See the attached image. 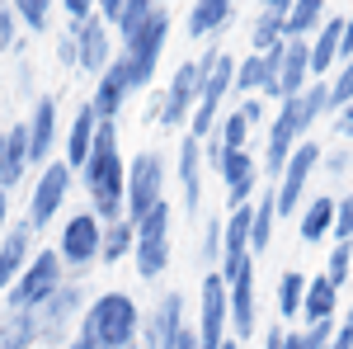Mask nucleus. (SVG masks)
Masks as SVG:
<instances>
[{
  "mask_svg": "<svg viewBox=\"0 0 353 349\" xmlns=\"http://www.w3.org/2000/svg\"><path fill=\"white\" fill-rule=\"evenodd\" d=\"M71 185H76V170L66 161H48L38 170V185L28 194V213H24V222L33 232H48V227H52V217L61 213L66 198H71Z\"/></svg>",
  "mask_w": 353,
  "mask_h": 349,
  "instance_id": "nucleus-8",
  "label": "nucleus"
},
{
  "mask_svg": "<svg viewBox=\"0 0 353 349\" xmlns=\"http://www.w3.org/2000/svg\"><path fill=\"white\" fill-rule=\"evenodd\" d=\"M14 5V15H19V24L28 33H48L52 28V5L57 0H10Z\"/></svg>",
  "mask_w": 353,
  "mask_h": 349,
  "instance_id": "nucleus-37",
  "label": "nucleus"
},
{
  "mask_svg": "<svg viewBox=\"0 0 353 349\" xmlns=\"http://www.w3.org/2000/svg\"><path fill=\"white\" fill-rule=\"evenodd\" d=\"M165 38H170V10H156L151 19H146V28L137 33V38H128L123 43V57H118V66L128 71V85L137 90H146V85L156 81V71H161V53H165Z\"/></svg>",
  "mask_w": 353,
  "mask_h": 349,
  "instance_id": "nucleus-5",
  "label": "nucleus"
},
{
  "mask_svg": "<svg viewBox=\"0 0 353 349\" xmlns=\"http://www.w3.org/2000/svg\"><path fill=\"white\" fill-rule=\"evenodd\" d=\"M212 137H217L226 151H245V147H250V123H245L241 113L231 109L226 118H217V133H212Z\"/></svg>",
  "mask_w": 353,
  "mask_h": 349,
  "instance_id": "nucleus-40",
  "label": "nucleus"
},
{
  "mask_svg": "<svg viewBox=\"0 0 353 349\" xmlns=\"http://www.w3.org/2000/svg\"><path fill=\"white\" fill-rule=\"evenodd\" d=\"M288 349H311V340H306L301 326H288Z\"/></svg>",
  "mask_w": 353,
  "mask_h": 349,
  "instance_id": "nucleus-52",
  "label": "nucleus"
},
{
  "mask_svg": "<svg viewBox=\"0 0 353 349\" xmlns=\"http://www.w3.org/2000/svg\"><path fill=\"white\" fill-rule=\"evenodd\" d=\"M57 118H61V109H57L52 95H38L33 100V113H28V156L33 165L43 170V165L52 161V147H57Z\"/></svg>",
  "mask_w": 353,
  "mask_h": 349,
  "instance_id": "nucleus-20",
  "label": "nucleus"
},
{
  "mask_svg": "<svg viewBox=\"0 0 353 349\" xmlns=\"http://www.w3.org/2000/svg\"><path fill=\"white\" fill-rule=\"evenodd\" d=\"M273 302H278V321H283V326L301 321V302H306V274H301V269H283V274H278V288H273Z\"/></svg>",
  "mask_w": 353,
  "mask_h": 349,
  "instance_id": "nucleus-32",
  "label": "nucleus"
},
{
  "mask_svg": "<svg viewBox=\"0 0 353 349\" xmlns=\"http://www.w3.org/2000/svg\"><path fill=\"white\" fill-rule=\"evenodd\" d=\"M226 307H231V330H236V340L245 345L254 335V326H259V312H254V260L241 265L226 279Z\"/></svg>",
  "mask_w": 353,
  "mask_h": 349,
  "instance_id": "nucleus-17",
  "label": "nucleus"
},
{
  "mask_svg": "<svg viewBox=\"0 0 353 349\" xmlns=\"http://www.w3.org/2000/svg\"><path fill=\"white\" fill-rule=\"evenodd\" d=\"M193 109H198V62H179L161 104H156V123L161 128H189Z\"/></svg>",
  "mask_w": 353,
  "mask_h": 349,
  "instance_id": "nucleus-15",
  "label": "nucleus"
},
{
  "mask_svg": "<svg viewBox=\"0 0 353 349\" xmlns=\"http://www.w3.org/2000/svg\"><path fill=\"white\" fill-rule=\"evenodd\" d=\"M297 236L306 245H321L334 236V194H316L306 198V208L297 213Z\"/></svg>",
  "mask_w": 353,
  "mask_h": 349,
  "instance_id": "nucleus-28",
  "label": "nucleus"
},
{
  "mask_svg": "<svg viewBox=\"0 0 353 349\" xmlns=\"http://www.w3.org/2000/svg\"><path fill=\"white\" fill-rule=\"evenodd\" d=\"M10 227H14V222H10V194H0V241H5Z\"/></svg>",
  "mask_w": 353,
  "mask_h": 349,
  "instance_id": "nucleus-55",
  "label": "nucleus"
},
{
  "mask_svg": "<svg viewBox=\"0 0 353 349\" xmlns=\"http://www.w3.org/2000/svg\"><path fill=\"white\" fill-rule=\"evenodd\" d=\"M301 142H306L301 109H297V100H283V104H278V118L269 123V137H264V175H269V180L283 175V165L292 161V151H297Z\"/></svg>",
  "mask_w": 353,
  "mask_h": 349,
  "instance_id": "nucleus-14",
  "label": "nucleus"
},
{
  "mask_svg": "<svg viewBox=\"0 0 353 349\" xmlns=\"http://www.w3.org/2000/svg\"><path fill=\"white\" fill-rule=\"evenodd\" d=\"M306 330V340H311V349H330V340H334V330H339V321H311L301 326Z\"/></svg>",
  "mask_w": 353,
  "mask_h": 349,
  "instance_id": "nucleus-46",
  "label": "nucleus"
},
{
  "mask_svg": "<svg viewBox=\"0 0 353 349\" xmlns=\"http://www.w3.org/2000/svg\"><path fill=\"white\" fill-rule=\"evenodd\" d=\"M33 227L28 222H14L10 232H5V241H0V297L14 288V279L24 274V265L33 260Z\"/></svg>",
  "mask_w": 353,
  "mask_h": 349,
  "instance_id": "nucleus-23",
  "label": "nucleus"
},
{
  "mask_svg": "<svg viewBox=\"0 0 353 349\" xmlns=\"http://www.w3.org/2000/svg\"><path fill=\"white\" fill-rule=\"evenodd\" d=\"M71 33H76V66L81 71H90L94 81L104 76L113 66V33H109V19H85V24H66Z\"/></svg>",
  "mask_w": 353,
  "mask_h": 349,
  "instance_id": "nucleus-16",
  "label": "nucleus"
},
{
  "mask_svg": "<svg viewBox=\"0 0 353 349\" xmlns=\"http://www.w3.org/2000/svg\"><path fill=\"white\" fill-rule=\"evenodd\" d=\"M325 24V0H297L292 5V15H288V24L283 33L288 38H301V43H311V33Z\"/></svg>",
  "mask_w": 353,
  "mask_h": 349,
  "instance_id": "nucleus-33",
  "label": "nucleus"
},
{
  "mask_svg": "<svg viewBox=\"0 0 353 349\" xmlns=\"http://www.w3.org/2000/svg\"><path fill=\"white\" fill-rule=\"evenodd\" d=\"M61 349H99V345H94V340L85 335L81 326H76V335H71V340H66V345H61Z\"/></svg>",
  "mask_w": 353,
  "mask_h": 349,
  "instance_id": "nucleus-53",
  "label": "nucleus"
},
{
  "mask_svg": "<svg viewBox=\"0 0 353 349\" xmlns=\"http://www.w3.org/2000/svg\"><path fill=\"white\" fill-rule=\"evenodd\" d=\"M99 236H104V222L90 213H71L61 222V236H57V255H61V265L71 279H85L90 269L99 265Z\"/></svg>",
  "mask_w": 353,
  "mask_h": 349,
  "instance_id": "nucleus-7",
  "label": "nucleus"
},
{
  "mask_svg": "<svg viewBox=\"0 0 353 349\" xmlns=\"http://www.w3.org/2000/svg\"><path fill=\"white\" fill-rule=\"evenodd\" d=\"M156 203H165V156L161 151H137L128 161V222H141Z\"/></svg>",
  "mask_w": 353,
  "mask_h": 349,
  "instance_id": "nucleus-10",
  "label": "nucleus"
},
{
  "mask_svg": "<svg viewBox=\"0 0 353 349\" xmlns=\"http://www.w3.org/2000/svg\"><path fill=\"white\" fill-rule=\"evenodd\" d=\"M174 349H198V330H193V326H184V335L174 340Z\"/></svg>",
  "mask_w": 353,
  "mask_h": 349,
  "instance_id": "nucleus-57",
  "label": "nucleus"
},
{
  "mask_svg": "<svg viewBox=\"0 0 353 349\" xmlns=\"http://www.w3.org/2000/svg\"><path fill=\"white\" fill-rule=\"evenodd\" d=\"M316 170H321V147H316V142H301L297 151H292V161L283 165V175L273 180V189H278V222H283V217H297L301 208H306Z\"/></svg>",
  "mask_w": 353,
  "mask_h": 349,
  "instance_id": "nucleus-9",
  "label": "nucleus"
},
{
  "mask_svg": "<svg viewBox=\"0 0 353 349\" xmlns=\"http://www.w3.org/2000/svg\"><path fill=\"white\" fill-rule=\"evenodd\" d=\"M325 279L334 288H349V279H353V245L349 241H334L325 250Z\"/></svg>",
  "mask_w": 353,
  "mask_h": 349,
  "instance_id": "nucleus-38",
  "label": "nucleus"
},
{
  "mask_svg": "<svg viewBox=\"0 0 353 349\" xmlns=\"http://www.w3.org/2000/svg\"><path fill=\"white\" fill-rule=\"evenodd\" d=\"M66 279H71V274H66V265H61V255H57L52 245H48V250H33V260L24 265V274H19L14 288L5 293V312H38Z\"/></svg>",
  "mask_w": 353,
  "mask_h": 349,
  "instance_id": "nucleus-4",
  "label": "nucleus"
},
{
  "mask_svg": "<svg viewBox=\"0 0 353 349\" xmlns=\"http://www.w3.org/2000/svg\"><path fill=\"white\" fill-rule=\"evenodd\" d=\"M128 95H132V85H128V71L113 62L109 71L94 81V95H90V109L99 113V123H118V113L128 109Z\"/></svg>",
  "mask_w": 353,
  "mask_h": 349,
  "instance_id": "nucleus-24",
  "label": "nucleus"
},
{
  "mask_svg": "<svg viewBox=\"0 0 353 349\" xmlns=\"http://www.w3.org/2000/svg\"><path fill=\"white\" fill-rule=\"evenodd\" d=\"M85 307H90V302H85V283L81 279H66V283L33 312V317H38V330H43V345H66L71 326H81Z\"/></svg>",
  "mask_w": 353,
  "mask_h": 349,
  "instance_id": "nucleus-11",
  "label": "nucleus"
},
{
  "mask_svg": "<svg viewBox=\"0 0 353 349\" xmlns=\"http://www.w3.org/2000/svg\"><path fill=\"white\" fill-rule=\"evenodd\" d=\"M236 90V57H226L221 48H208L198 57V109L189 118V133L203 142V137L217 133L221 118V100Z\"/></svg>",
  "mask_w": 353,
  "mask_h": 349,
  "instance_id": "nucleus-3",
  "label": "nucleus"
},
{
  "mask_svg": "<svg viewBox=\"0 0 353 349\" xmlns=\"http://www.w3.org/2000/svg\"><path fill=\"white\" fill-rule=\"evenodd\" d=\"M306 85H311V43L288 38V53H283V66H278V104L297 100Z\"/></svg>",
  "mask_w": 353,
  "mask_h": 349,
  "instance_id": "nucleus-25",
  "label": "nucleus"
},
{
  "mask_svg": "<svg viewBox=\"0 0 353 349\" xmlns=\"http://www.w3.org/2000/svg\"><path fill=\"white\" fill-rule=\"evenodd\" d=\"M288 33H283V19H273V15H254V24H250V48L254 53H269L278 48Z\"/></svg>",
  "mask_w": 353,
  "mask_h": 349,
  "instance_id": "nucleus-41",
  "label": "nucleus"
},
{
  "mask_svg": "<svg viewBox=\"0 0 353 349\" xmlns=\"http://www.w3.org/2000/svg\"><path fill=\"white\" fill-rule=\"evenodd\" d=\"M221 349H245V345H241V340H226V345H221Z\"/></svg>",
  "mask_w": 353,
  "mask_h": 349,
  "instance_id": "nucleus-58",
  "label": "nucleus"
},
{
  "mask_svg": "<svg viewBox=\"0 0 353 349\" xmlns=\"http://www.w3.org/2000/svg\"><path fill=\"white\" fill-rule=\"evenodd\" d=\"M10 48H19V15L10 0H0V53H10Z\"/></svg>",
  "mask_w": 353,
  "mask_h": 349,
  "instance_id": "nucleus-44",
  "label": "nucleus"
},
{
  "mask_svg": "<svg viewBox=\"0 0 353 349\" xmlns=\"http://www.w3.org/2000/svg\"><path fill=\"white\" fill-rule=\"evenodd\" d=\"M94 133H99V113H94L90 104H81V109H76V118H71V133H66V151H61V161L71 165L76 175H81L85 161H90Z\"/></svg>",
  "mask_w": 353,
  "mask_h": 349,
  "instance_id": "nucleus-27",
  "label": "nucleus"
},
{
  "mask_svg": "<svg viewBox=\"0 0 353 349\" xmlns=\"http://www.w3.org/2000/svg\"><path fill=\"white\" fill-rule=\"evenodd\" d=\"M123 5H128V0H99V19H109V24H113Z\"/></svg>",
  "mask_w": 353,
  "mask_h": 349,
  "instance_id": "nucleus-54",
  "label": "nucleus"
},
{
  "mask_svg": "<svg viewBox=\"0 0 353 349\" xmlns=\"http://www.w3.org/2000/svg\"><path fill=\"white\" fill-rule=\"evenodd\" d=\"M184 293L179 288H165L156 302H151V312H141V349H174V340L184 335Z\"/></svg>",
  "mask_w": 353,
  "mask_h": 349,
  "instance_id": "nucleus-13",
  "label": "nucleus"
},
{
  "mask_svg": "<svg viewBox=\"0 0 353 349\" xmlns=\"http://www.w3.org/2000/svg\"><path fill=\"white\" fill-rule=\"evenodd\" d=\"M81 330L99 349H132L141 340V307L132 302V293L109 288V293L90 297V307H85V317H81Z\"/></svg>",
  "mask_w": 353,
  "mask_h": 349,
  "instance_id": "nucleus-2",
  "label": "nucleus"
},
{
  "mask_svg": "<svg viewBox=\"0 0 353 349\" xmlns=\"http://www.w3.org/2000/svg\"><path fill=\"white\" fill-rule=\"evenodd\" d=\"M264 349H288V326L283 321L264 326Z\"/></svg>",
  "mask_w": 353,
  "mask_h": 349,
  "instance_id": "nucleus-51",
  "label": "nucleus"
},
{
  "mask_svg": "<svg viewBox=\"0 0 353 349\" xmlns=\"http://www.w3.org/2000/svg\"><path fill=\"white\" fill-rule=\"evenodd\" d=\"M339 317V288L330 283L325 274L306 279V302H301V321H334Z\"/></svg>",
  "mask_w": 353,
  "mask_h": 349,
  "instance_id": "nucleus-30",
  "label": "nucleus"
},
{
  "mask_svg": "<svg viewBox=\"0 0 353 349\" xmlns=\"http://www.w3.org/2000/svg\"><path fill=\"white\" fill-rule=\"evenodd\" d=\"M221 236H226V222H221V217H208V222H203V245H198V260L221 265Z\"/></svg>",
  "mask_w": 353,
  "mask_h": 349,
  "instance_id": "nucleus-42",
  "label": "nucleus"
},
{
  "mask_svg": "<svg viewBox=\"0 0 353 349\" xmlns=\"http://www.w3.org/2000/svg\"><path fill=\"white\" fill-rule=\"evenodd\" d=\"M81 185L90 194V213L99 222L128 217V161H123V147H118V123H99L90 161L81 170Z\"/></svg>",
  "mask_w": 353,
  "mask_h": 349,
  "instance_id": "nucleus-1",
  "label": "nucleus"
},
{
  "mask_svg": "<svg viewBox=\"0 0 353 349\" xmlns=\"http://www.w3.org/2000/svg\"><path fill=\"white\" fill-rule=\"evenodd\" d=\"M231 19H236V0H193L184 33H189L193 43H203V38L226 33V24H231Z\"/></svg>",
  "mask_w": 353,
  "mask_h": 349,
  "instance_id": "nucleus-26",
  "label": "nucleus"
},
{
  "mask_svg": "<svg viewBox=\"0 0 353 349\" xmlns=\"http://www.w3.org/2000/svg\"><path fill=\"white\" fill-rule=\"evenodd\" d=\"M353 57V10L344 15V62Z\"/></svg>",
  "mask_w": 353,
  "mask_h": 349,
  "instance_id": "nucleus-56",
  "label": "nucleus"
},
{
  "mask_svg": "<svg viewBox=\"0 0 353 349\" xmlns=\"http://www.w3.org/2000/svg\"><path fill=\"white\" fill-rule=\"evenodd\" d=\"M174 208H170V198L156 203L151 213L137 222V250H132V269L137 279H146V283H156L165 279V269H170V222H174Z\"/></svg>",
  "mask_w": 353,
  "mask_h": 349,
  "instance_id": "nucleus-6",
  "label": "nucleus"
},
{
  "mask_svg": "<svg viewBox=\"0 0 353 349\" xmlns=\"http://www.w3.org/2000/svg\"><path fill=\"white\" fill-rule=\"evenodd\" d=\"M236 113H241L245 123H250V128H254V123H259V118H264V100H254V95H245L241 104H236Z\"/></svg>",
  "mask_w": 353,
  "mask_h": 349,
  "instance_id": "nucleus-48",
  "label": "nucleus"
},
{
  "mask_svg": "<svg viewBox=\"0 0 353 349\" xmlns=\"http://www.w3.org/2000/svg\"><path fill=\"white\" fill-rule=\"evenodd\" d=\"M334 137H339L344 147H353V104L334 113Z\"/></svg>",
  "mask_w": 353,
  "mask_h": 349,
  "instance_id": "nucleus-47",
  "label": "nucleus"
},
{
  "mask_svg": "<svg viewBox=\"0 0 353 349\" xmlns=\"http://www.w3.org/2000/svg\"><path fill=\"white\" fill-rule=\"evenodd\" d=\"M28 170H33V156H28V128L14 123V128L0 133V189H5V194L19 189Z\"/></svg>",
  "mask_w": 353,
  "mask_h": 349,
  "instance_id": "nucleus-22",
  "label": "nucleus"
},
{
  "mask_svg": "<svg viewBox=\"0 0 353 349\" xmlns=\"http://www.w3.org/2000/svg\"><path fill=\"white\" fill-rule=\"evenodd\" d=\"M292 5H297V0H259V15H273V19H283V24H288Z\"/></svg>",
  "mask_w": 353,
  "mask_h": 349,
  "instance_id": "nucleus-50",
  "label": "nucleus"
},
{
  "mask_svg": "<svg viewBox=\"0 0 353 349\" xmlns=\"http://www.w3.org/2000/svg\"><path fill=\"white\" fill-rule=\"evenodd\" d=\"M344 62V15H325V24L311 33V81H325Z\"/></svg>",
  "mask_w": 353,
  "mask_h": 349,
  "instance_id": "nucleus-21",
  "label": "nucleus"
},
{
  "mask_svg": "<svg viewBox=\"0 0 353 349\" xmlns=\"http://www.w3.org/2000/svg\"><path fill=\"white\" fill-rule=\"evenodd\" d=\"M217 175H221V189H226V208H250V198L259 189V161H254V151L250 147L245 151H226Z\"/></svg>",
  "mask_w": 353,
  "mask_h": 349,
  "instance_id": "nucleus-19",
  "label": "nucleus"
},
{
  "mask_svg": "<svg viewBox=\"0 0 353 349\" xmlns=\"http://www.w3.org/2000/svg\"><path fill=\"white\" fill-rule=\"evenodd\" d=\"M264 81H269V66H264V57L259 53H250V57H241L236 62V90L231 95H264Z\"/></svg>",
  "mask_w": 353,
  "mask_h": 349,
  "instance_id": "nucleus-36",
  "label": "nucleus"
},
{
  "mask_svg": "<svg viewBox=\"0 0 353 349\" xmlns=\"http://www.w3.org/2000/svg\"><path fill=\"white\" fill-rule=\"evenodd\" d=\"M0 326H5V340H10V349H33V345H43V330H38V317H33V312H5V317H0Z\"/></svg>",
  "mask_w": 353,
  "mask_h": 349,
  "instance_id": "nucleus-34",
  "label": "nucleus"
},
{
  "mask_svg": "<svg viewBox=\"0 0 353 349\" xmlns=\"http://www.w3.org/2000/svg\"><path fill=\"white\" fill-rule=\"evenodd\" d=\"M349 165H353V156H349L344 142H339L334 151H321V170H325L330 180H349Z\"/></svg>",
  "mask_w": 353,
  "mask_h": 349,
  "instance_id": "nucleus-45",
  "label": "nucleus"
},
{
  "mask_svg": "<svg viewBox=\"0 0 353 349\" xmlns=\"http://www.w3.org/2000/svg\"><path fill=\"white\" fill-rule=\"evenodd\" d=\"M334 241H349L353 245V189L334 198Z\"/></svg>",
  "mask_w": 353,
  "mask_h": 349,
  "instance_id": "nucleus-43",
  "label": "nucleus"
},
{
  "mask_svg": "<svg viewBox=\"0 0 353 349\" xmlns=\"http://www.w3.org/2000/svg\"><path fill=\"white\" fill-rule=\"evenodd\" d=\"M57 62H61V66H76V33H71V28L57 38Z\"/></svg>",
  "mask_w": 353,
  "mask_h": 349,
  "instance_id": "nucleus-49",
  "label": "nucleus"
},
{
  "mask_svg": "<svg viewBox=\"0 0 353 349\" xmlns=\"http://www.w3.org/2000/svg\"><path fill=\"white\" fill-rule=\"evenodd\" d=\"M137 250V227L128 217H118V222H104V236H99V265H123V260H132Z\"/></svg>",
  "mask_w": 353,
  "mask_h": 349,
  "instance_id": "nucleus-31",
  "label": "nucleus"
},
{
  "mask_svg": "<svg viewBox=\"0 0 353 349\" xmlns=\"http://www.w3.org/2000/svg\"><path fill=\"white\" fill-rule=\"evenodd\" d=\"M0 349H10V340H5V326H0Z\"/></svg>",
  "mask_w": 353,
  "mask_h": 349,
  "instance_id": "nucleus-59",
  "label": "nucleus"
},
{
  "mask_svg": "<svg viewBox=\"0 0 353 349\" xmlns=\"http://www.w3.org/2000/svg\"><path fill=\"white\" fill-rule=\"evenodd\" d=\"M349 104H353V57L339 62L334 76H330V118H334L339 109H349Z\"/></svg>",
  "mask_w": 353,
  "mask_h": 349,
  "instance_id": "nucleus-39",
  "label": "nucleus"
},
{
  "mask_svg": "<svg viewBox=\"0 0 353 349\" xmlns=\"http://www.w3.org/2000/svg\"><path fill=\"white\" fill-rule=\"evenodd\" d=\"M161 10V0H128L123 10H118V19H113V28H118V38L128 43V38H137L141 28H146V19Z\"/></svg>",
  "mask_w": 353,
  "mask_h": 349,
  "instance_id": "nucleus-35",
  "label": "nucleus"
},
{
  "mask_svg": "<svg viewBox=\"0 0 353 349\" xmlns=\"http://www.w3.org/2000/svg\"><path fill=\"white\" fill-rule=\"evenodd\" d=\"M198 349H221L231 340V307H226V279L217 269L203 274V293H198Z\"/></svg>",
  "mask_w": 353,
  "mask_h": 349,
  "instance_id": "nucleus-12",
  "label": "nucleus"
},
{
  "mask_svg": "<svg viewBox=\"0 0 353 349\" xmlns=\"http://www.w3.org/2000/svg\"><path fill=\"white\" fill-rule=\"evenodd\" d=\"M273 227H278V189H264L254 203H250V250L264 255L273 245Z\"/></svg>",
  "mask_w": 353,
  "mask_h": 349,
  "instance_id": "nucleus-29",
  "label": "nucleus"
},
{
  "mask_svg": "<svg viewBox=\"0 0 353 349\" xmlns=\"http://www.w3.org/2000/svg\"><path fill=\"white\" fill-rule=\"evenodd\" d=\"M203 142L198 137H179V161H174V175H179V203L189 217H203Z\"/></svg>",
  "mask_w": 353,
  "mask_h": 349,
  "instance_id": "nucleus-18",
  "label": "nucleus"
}]
</instances>
